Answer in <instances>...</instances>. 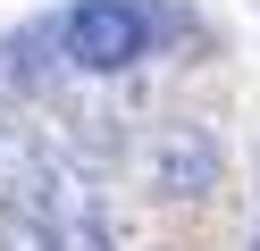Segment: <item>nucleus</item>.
I'll use <instances>...</instances> for the list:
<instances>
[{
    "mask_svg": "<svg viewBox=\"0 0 260 251\" xmlns=\"http://www.w3.org/2000/svg\"><path fill=\"white\" fill-rule=\"evenodd\" d=\"M151 167L168 176V193H202V184H218V151L193 142V134H168V142L151 151Z\"/></svg>",
    "mask_w": 260,
    "mask_h": 251,
    "instance_id": "f03ea898",
    "label": "nucleus"
},
{
    "mask_svg": "<svg viewBox=\"0 0 260 251\" xmlns=\"http://www.w3.org/2000/svg\"><path fill=\"white\" fill-rule=\"evenodd\" d=\"M51 243H59V251H109V243H101V226H92V218H76V226H59Z\"/></svg>",
    "mask_w": 260,
    "mask_h": 251,
    "instance_id": "7ed1b4c3",
    "label": "nucleus"
},
{
    "mask_svg": "<svg viewBox=\"0 0 260 251\" xmlns=\"http://www.w3.org/2000/svg\"><path fill=\"white\" fill-rule=\"evenodd\" d=\"M9 251H59V243H51L42 226H9Z\"/></svg>",
    "mask_w": 260,
    "mask_h": 251,
    "instance_id": "20e7f679",
    "label": "nucleus"
},
{
    "mask_svg": "<svg viewBox=\"0 0 260 251\" xmlns=\"http://www.w3.org/2000/svg\"><path fill=\"white\" fill-rule=\"evenodd\" d=\"M59 42H68V67L118 76V67H135L143 50H151V9H143V0H76Z\"/></svg>",
    "mask_w": 260,
    "mask_h": 251,
    "instance_id": "f257e3e1",
    "label": "nucleus"
}]
</instances>
